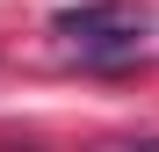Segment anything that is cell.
<instances>
[{"instance_id":"1","label":"cell","mask_w":159,"mask_h":152,"mask_svg":"<svg viewBox=\"0 0 159 152\" xmlns=\"http://www.w3.org/2000/svg\"><path fill=\"white\" fill-rule=\"evenodd\" d=\"M51 29L72 44V58L87 65V72H123V65H138V58H145V15H138V7H123V0L65 7Z\"/></svg>"}]
</instances>
